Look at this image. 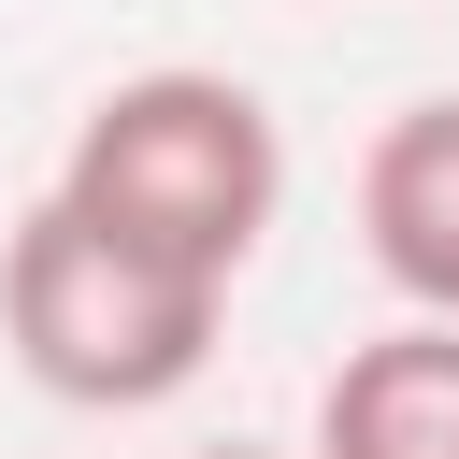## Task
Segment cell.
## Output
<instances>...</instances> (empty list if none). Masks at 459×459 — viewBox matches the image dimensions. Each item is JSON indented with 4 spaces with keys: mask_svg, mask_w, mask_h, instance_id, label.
<instances>
[{
    "mask_svg": "<svg viewBox=\"0 0 459 459\" xmlns=\"http://www.w3.org/2000/svg\"><path fill=\"white\" fill-rule=\"evenodd\" d=\"M186 459H287V445H244V430H230V445H186Z\"/></svg>",
    "mask_w": 459,
    "mask_h": 459,
    "instance_id": "5",
    "label": "cell"
},
{
    "mask_svg": "<svg viewBox=\"0 0 459 459\" xmlns=\"http://www.w3.org/2000/svg\"><path fill=\"white\" fill-rule=\"evenodd\" d=\"M215 316H230V287H201V273L86 230L72 201H29L14 244H0V344L72 416H143V402L201 387Z\"/></svg>",
    "mask_w": 459,
    "mask_h": 459,
    "instance_id": "2",
    "label": "cell"
},
{
    "mask_svg": "<svg viewBox=\"0 0 459 459\" xmlns=\"http://www.w3.org/2000/svg\"><path fill=\"white\" fill-rule=\"evenodd\" d=\"M43 201H72L86 230H115V244H143V258H172L201 287H230L273 244V215H287V143H273L258 86L172 57V72H129V86H100L72 115Z\"/></svg>",
    "mask_w": 459,
    "mask_h": 459,
    "instance_id": "1",
    "label": "cell"
},
{
    "mask_svg": "<svg viewBox=\"0 0 459 459\" xmlns=\"http://www.w3.org/2000/svg\"><path fill=\"white\" fill-rule=\"evenodd\" d=\"M359 244L402 287V316H459V86L402 100L359 143Z\"/></svg>",
    "mask_w": 459,
    "mask_h": 459,
    "instance_id": "3",
    "label": "cell"
},
{
    "mask_svg": "<svg viewBox=\"0 0 459 459\" xmlns=\"http://www.w3.org/2000/svg\"><path fill=\"white\" fill-rule=\"evenodd\" d=\"M301 459H459V316H402V330L344 344Z\"/></svg>",
    "mask_w": 459,
    "mask_h": 459,
    "instance_id": "4",
    "label": "cell"
}]
</instances>
